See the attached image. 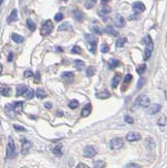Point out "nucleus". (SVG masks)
Returning a JSON list of instances; mask_svg holds the SVG:
<instances>
[{
    "instance_id": "nucleus-53",
    "label": "nucleus",
    "mask_w": 167,
    "mask_h": 168,
    "mask_svg": "<svg viewBox=\"0 0 167 168\" xmlns=\"http://www.w3.org/2000/svg\"><path fill=\"white\" fill-rule=\"evenodd\" d=\"M111 0H101V2L103 3V4H105V3H107V2H109Z\"/></svg>"
},
{
    "instance_id": "nucleus-20",
    "label": "nucleus",
    "mask_w": 167,
    "mask_h": 168,
    "mask_svg": "<svg viewBox=\"0 0 167 168\" xmlns=\"http://www.w3.org/2000/svg\"><path fill=\"white\" fill-rule=\"evenodd\" d=\"M72 15H73V18H74L77 21H79V22H81V21L84 20V15H83V12H79V10H77V9L73 10Z\"/></svg>"
},
{
    "instance_id": "nucleus-13",
    "label": "nucleus",
    "mask_w": 167,
    "mask_h": 168,
    "mask_svg": "<svg viewBox=\"0 0 167 168\" xmlns=\"http://www.w3.org/2000/svg\"><path fill=\"white\" fill-rule=\"evenodd\" d=\"M91 111H92V105H91L90 103H88V104L85 105V106L83 107V109H81V117L86 118V117H88L89 115L91 114Z\"/></svg>"
},
{
    "instance_id": "nucleus-4",
    "label": "nucleus",
    "mask_w": 167,
    "mask_h": 168,
    "mask_svg": "<svg viewBox=\"0 0 167 168\" xmlns=\"http://www.w3.org/2000/svg\"><path fill=\"white\" fill-rule=\"evenodd\" d=\"M15 151H16V146H15L14 139H13V137H9L8 143H7V146H6V158L7 159H10V158L14 157Z\"/></svg>"
},
{
    "instance_id": "nucleus-26",
    "label": "nucleus",
    "mask_w": 167,
    "mask_h": 168,
    "mask_svg": "<svg viewBox=\"0 0 167 168\" xmlns=\"http://www.w3.org/2000/svg\"><path fill=\"white\" fill-rule=\"evenodd\" d=\"M9 94H10V88L2 85V86H1V95L7 97V96H9Z\"/></svg>"
},
{
    "instance_id": "nucleus-42",
    "label": "nucleus",
    "mask_w": 167,
    "mask_h": 168,
    "mask_svg": "<svg viewBox=\"0 0 167 168\" xmlns=\"http://www.w3.org/2000/svg\"><path fill=\"white\" fill-rule=\"evenodd\" d=\"M62 19H63V15H62L61 12L56 14V16H55V21H56V22H60Z\"/></svg>"
},
{
    "instance_id": "nucleus-22",
    "label": "nucleus",
    "mask_w": 167,
    "mask_h": 168,
    "mask_svg": "<svg viewBox=\"0 0 167 168\" xmlns=\"http://www.w3.org/2000/svg\"><path fill=\"white\" fill-rule=\"evenodd\" d=\"M23 104H24V103H23L22 101H18V102L14 103V108H15V110H16L17 114H21V112H22Z\"/></svg>"
},
{
    "instance_id": "nucleus-6",
    "label": "nucleus",
    "mask_w": 167,
    "mask_h": 168,
    "mask_svg": "<svg viewBox=\"0 0 167 168\" xmlns=\"http://www.w3.org/2000/svg\"><path fill=\"white\" fill-rule=\"evenodd\" d=\"M136 103L142 107H148L150 105V98L145 95H140L136 100Z\"/></svg>"
},
{
    "instance_id": "nucleus-41",
    "label": "nucleus",
    "mask_w": 167,
    "mask_h": 168,
    "mask_svg": "<svg viewBox=\"0 0 167 168\" xmlns=\"http://www.w3.org/2000/svg\"><path fill=\"white\" fill-rule=\"evenodd\" d=\"M81 52V48L77 47V46H74L72 49H71V53H73V54H79Z\"/></svg>"
},
{
    "instance_id": "nucleus-57",
    "label": "nucleus",
    "mask_w": 167,
    "mask_h": 168,
    "mask_svg": "<svg viewBox=\"0 0 167 168\" xmlns=\"http://www.w3.org/2000/svg\"><path fill=\"white\" fill-rule=\"evenodd\" d=\"M63 1H67V0H63Z\"/></svg>"
},
{
    "instance_id": "nucleus-31",
    "label": "nucleus",
    "mask_w": 167,
    "mask_h": 168,
    "mask_svg": "<svg viewBox=\"0 0 167 168\" xmlns=\"http://www.w3.org/2000/svg\"><path fill=\"white\" fill-rule=\"evenodd\" d=\"M74 64L77 70H81V69H84V67H85V63H84L83 61H81V60H75Z\"/></svg>"
},
{
    "instance_id": "nucleus-11",
    "label": "nucleus",
    "mask_w": 167,
    "mask_h": 168,
    "mask_svg": "<svg viewBox=\"0 0 167 168\" xmlns=\"http://www.w3.org/2000/svg\"><path fill=\"white\" fill-rule=\"evenodd\" d=\"M115 24L117 27L123 28L125 25H126V21H125V19L123 18L121 15H117V16H116V19H115Z\"/></svg>"
},
{
    "instance_id": "nucleus-34",
    "label": "nucleus",
    "mask_w": 167,
    "mask_h": 168,
    "mask_svg": "<svg viewBox=\"0 0 167 168\" xmlns=\"http://www.w3.org/2000/svg\"><path fill=\"white\" fill-rule=\"evenodd\" d=\"M92 30L96 33V34H102V29L99 25H93L92 26Z\"/></svg>"
},
{
    "instance_id": "nucleus-49",
    "label": "nucleus",
    "mask_w": 167,
    "mask_h": 168,
    "mask_svg": "<svg viewBox=\"0 0 167 168\" xmlns=\"http://www.w3.org/2000/svg\"><path fill=\"white\" fill-rule=\"evenodd\" d=\"M125 121H126L127 123H130V124H132V123H133V119L130 118V117H128V116L125 117Z\"/></svg>"
},
{
    "instance_id": "nucleus-17",
    "label": "nucleus",
    "mask_w": 167,
    "mask_h": 168,
    "mask_svg": "<svg viewBox=\"0 0 167 168\" xmlns=\"http://www.w3.org/2000/svg\"><path fill=\"white\" fill-rule=\"evenodd\" d=\"M160 109H161L160 104H154L149 108V114L150 115H155V114H157V112H159Z\"/></svg>"
},
{
    "instance_id": "nucleus-24",
    "label": "nucleus",
    "mask_w": 167,
    "mask_h": 168,
    "mask_svg": "<svg viewBox=\"0 0 167 168\" xmlns=\"http://www.w3.org/2000/svg\"><path fill=\"white\" fill-rule=\"evenodd\" d=\"M27 87L24 86V85H20V86L17 87V96H21V95H24V93L26 92L27 90Z\"/></svg>"
},
{
    "instance_id": "nucleus-14",
    "label": "nucleus",
    "mask_w": 167,
    "mask_h": 168,
    "mask_svg": "<svg viewBox=\"0 0 167 168\" xmlns=\"http://www.w3.org/2000/svg\"><path fill=\"white\" fill-rule=\"evenodd\" d=\"M30 148H31V143H30V141L24 139V140H23V143H22V154L26 155L28 152H29Z\"/></svg>"
},
{
    "instance_id": "nucleus-25",
    "label": "nucleus",
    "mask_w": 167,
    "mask_h": 168,
    "mask_svg": "<svg viewBox=\"0 0 167 168\" xmlns=\"http://www.w3.org/2000/svg\"><path fill=\"white\" fill-rule=\"evenodd\" d=\"M119 65H120V61L118 59H111L109 61V67L111 69H115Z\"/></svg>"
},
{
    "instance_id": "nucleus-16",
    "label": "nucleus",
    "mask_w": 167,
    "mask_h": 168,
    "mask_svg": "<svg viewBox=\"0 0 167 168\" xmlns=\"http://www.w3.org/2000/svg\"><path fill=\"white\" fill-rule=\"evenodd\" d=\"M131 81H132V75H131V74H126L125 80H124V85H123V87H122L123 91H126V89L128 88V86H129V84L131 83Z\"/></svg>"
},
{
    "instance_id": "nucleus-30",
    "label": "nucleus",
    "mask_w": 167,
    "mask_h": 168,
    "mask_svg": "<svg viewBox=\"0 0 167 168\" xmlns=\"http://www.w3.org/2000/svg\"><path fill=\"white\" fill-rule=\"evenodd\" d=\"M95 71H96V68H95L94 66H89L88 69H87V72H86L87 76H89V77L93 76V75L95 74Z\"/></svg>"
},
{
    "instance_id": "nucleus-43",
    "label": "nucleus",
    "mask_w": 167,
    "mask_h": 168,
    "mask_svg": "<svg viewBox=\"0 0 167 168\" xmlns=\"http://www.w3.org/2000/svg\"><path fill=\"white\" fill-rule=\"evenodd\" d=\"M101 52L102 53H109V46L107 44H102V47H101Z\"/></svg>"
},
{
    "instance_id": "nucleus-38",
    "label": "nucleus",
    "mask_w": 167,
    "mask_h": 168,
    "mask_svg": "<svg viewBox=\"0 0 167 168\" xmlns=\"http://www.w3.org/2000/svg\"><path fill=\"white\" fill-rule=\"evenodd\" d=\"M105 167V163L101 160H98L94 163V168H104Z\"/></svg>"
},
{
    "instance_id": "nucleus-54",
    "label": "nucleus",
    "mask_w": 167,
    "mask_h": 168,
    "mask_svg": "<svg viewBox=\"0 0 167 168\" xmlns=\"http://www.w3.org/2000/svg\"><path fill=\"white\" fill-rule=\"evenodd\" d=\"M57 115H58V117H61V116H62V115H63V114H62V111L58 110V114H57Z\"/></svg>"
},
{
    "instance_id": "nucleus-44",
    "label": "nucleus",
    "mask_w": 167,
    "mask_h": 168,
    "mask_svg": "<svg viewBox=\"0 0 167 168\" xmlns=\"http://www.w3.org/2000/svg\"><path fill=\"white\" fill-rule=\"evenodd\" d=\"M40 82V74L39 72H36L34 75V83H39Z\"/></svg>"
},
{
    "instance_id": "nucleus-32",
    "label": "nucleus",
    "mask_w": 167,
    "mask_h": 168,
    "mask_svg": "<svg viewBox=\"0 0 167 168\" xmlns=\"http://www.w3.org/2000/svg\"><path fill=\"white\" fill-rule=\"evenodd\" d=\"M145 69H147V65H145V64H141V65H139L137 68H136V71H137L138 74L141 75L142 73L145 71Z\"/></svg>"
},
{
    "instance_id": "nucleus-51",
    "label": "nucleus",
    "mask_w": 167,
    "mask_h": 168,
    "mask_svg": "<svg viewBox=\"0 0 167 168\" xmlns=\"http://www.w3.org/2000/svg\"><path fill=\"white\" fill-rule=\"evenodd\" d=\"M45 108H52V103H51V102L45 103Z\"/></svg>"
},
{
    "instance_id": "nucleus-28",
    "label": "nucleus",
    "mask_w": 167,
    "mask_h": 168,
    "mask_svg": "<svg viewBox=\"0 0 167 168\" xmlns=\"http://www.w3.org/2000/svg\"><path fill=\"white\" fill-rule=\"evenodd\" d=\"M36 96L37 98H39V99H43V98L47 97V92L43 90V89H37V92H36Z\"/></svg>"
},
{
    "instance_id": "nucleus-36",
    "label": "nucleus",
    "mask_w": 167,
    "mask_h": 168,
    "mask_svg": "<svg viewBox=\"0 0 167 168\" xmlns=\"http://www.w3.org/2000/svg\"><path fill=\"white\" fill-rule=\"evenodd\" d=\"M27 27L29 30H31V31H34L35 30V28H36V26H35V24L33 23V21H31L29 19V20H27Z\"/></svg>"
},
{
    "instance_id": "nucleus-45",
    "label": "nucleus",
    "mask_w": 167,
    "mask_h": 168,
    "mask_svg": "<svg viewBox=\"0 0 167 168\" xmlns=\"http://www.w3.org/2000/svg\"><path fill=\"white\" fill-rule=\"evenodd\" d=\"M126 168H140V166L138 164H135V163H130L126 166Z\"/></svg>"
},
{
    "instance_id": "nucleus-56",
    "label": "nucleus",
    "mask_w": 167,
    "mask_h": 168,
    "mask_svg": "<svg viewBox=\"0 0 167 168\" xmlns=\"http://www.w3.org/2000/svg\"><path fill=\"white\" fill-rule=\"evenodd\" d=\"M21 168H27V167H21Z\"/></svg>"
},
{
    "instance_id": "nucleus-12",
    "label": "nucleus",
    "mask_w": 167,
    "mask_h": 168,
    "mask_svg": "<svg viewBox=\"0 0 167 168\" xmlns=\"http://www.w3.org/2000/svg\"><path fill=\"white\" fill-rule=\"evenodd\" d=\"M72 25L69 22H65L58 27V31H72Z\"/></svg>"
},
{
    "instance_id": "nucleus-18",
    "label": "nucleus",
    "mask_w": 167,
    "mask_h": 168,
    "mask_svg": "<svg viewBox=\"0 0 167 168\" xmlns=\"http://www.w3.org/2000/svg\"><path fill=\"white\" fill-rule=\"evenodd\" d=\"M111 96V93H109L107 90H104L102 92H99V93L96 94V97L99 98V99H106V98H109Z\"/></svg>"
},
{
    "instance_id": "nucleus-2",
    "label": "nucleus",
    "mask_w": 167,
    "mask_h": 168,
    "mask_svg": "<svg viewBox=\"0 0 167 168\" xmlns=\"http://www.w3.org/2000/svg\"><path fill=\"white\" fill-rule=\"evenodd\" d=\"M53 28H54V25H53V22L51 20H47L45 22H43L42 26H41L40 29V34L42 36H47L53 31Z\"/></svg>"
},
{
    "instance_id": "nucleus-39",
    "label": "nucleus",
    "mask_w": 167,
    "mask_h": 168,
    "mask_svg": "<svg viewBox=\"0 0 167 168\" xmlns=\"http://www.w3.org/2000/svg\"><path fill=\"white\" fill-rule=\"evenodd\" d=\"M61 148H62V145H61V144L56 145V146H55V149H54V154H55V155H57V156H61V155H62Z\"/></svg>"
},
{
    "instance_id": "nucleus-23",
    "label": "nucleus",
    "mask_w": 167,
    "mask_h": 168,
    "mask_svg": "<svg viewBox=\"0 0 167 168\" xmlns=\"http://www.w3.org/2000/svg\"><path fill=\"white\" fill-rule=\"evenodd\" d=\"M62 78L63 80H66V81H72L74 75H73L72 72H70V71H65V72L62 73Z\"/></svg>"
},
{
    "instance_id": "nucleus-1",
    "label": "nucleus",
    "mask_w": 167,
    "mask_h": 168,
    "mask_svg": "<svg viewBox=\"0 0 167 168\" xmlns=\"http://www.w3.org/2000/svg\"><path fill=\"white\" fill-rule=\"evenodd\" d=\"M145 60H149L152 56V53L154 51V42L152 40L151 36L147 35L145 37Z\"/></svg>"
},
{
    "instance_id": "nucleus-55",
    "label": "nucleus",
    "mask_w": 167,
    "mask_h": 168,
    "mask_svg": "<svg viewBox=\"0 0 167 168\" xmlns=\"http://www.w3.org/2000/svg\"><path fill=\"white\" fill-rule=\"evenodd\" d=\"M165 96H166V99H167V91L165 92Z\"/></svg>"
},
{
    "instance_id": "nucleus-7",
    "label": "nucleus",
    "mask_w": 167,
    "mask_h": 168,
    "mask_svg": "<svg viewBox=\"0 0 167 168\" xmlns=\"http://www.w3.org/2000/svg\"><path fill=\"white\" fill-rule=\"evenodd\" d=\"M132 8H133V10L136 14H141V12H143L145 10V5L142 2H140V1H137V2L133 3Z\"/></svg>"
},
{
    "instance_id": "nucleus-10",
    "label": "nucleus",
    "mask_w": 167,
    "mask_h": 168,
    "mask_svg": "<svg viewBox=\"0 0 167 168\" xmlns=\"http://www.w3.org/2000/svg\"><path fill=\"white\" fill-rule=\"evenodd\" d=\"M4 109H5V114H6L9 118H15V115H16L17 112L14 108V104H6Z\"/></svg>"
},
{
    "instance_id": "nucleus-37",
    "label": "nucleus",
    "mask_w": 167,
    "mask_h": 168,
    "mask_svg": "<svg viewBox=\"0 0 167 168\" xmlns=\"http://www.w3.org/2000/svg\"><path fill=\"white\" fill-rule=\"evenodd\" d=\"M69 107L71 109H75V108H77V107H79V101H77V100H71V101H70L69 102Z\"/></svg>"
},
{
    "instance_id": "nucleus-29",
    "label": "nucleus",
    "mask_w": 167,
    "mask_h": 168,
    "mask_svg": "<svg viewBox=\"0 0 167 168\" xmlns=\"http://www.w3.org/2000/svg\"><path fill=\"white\" fill-rule=\"evenodd\" d=\"M23 96H24L26 99H32V98H33V96H34V91L32 90V89H27Z\"/></svg>"
},
{
    "instance_id": "nucleus-3",
    "label": "nucleus",
    "mask_w": 167,
    "mask_h": 168,
    "mask_svg": "<svg viewBox=\"0 0 167 168\" xmlns=\"http://www.w3.org/2000/svg\"><path fill=\"white\" fill-rule=\"evenodd\" d=\"M86 39L88 41V46H89V50H90L91 53L94 54L96 52V44H97V38L96 36L92 34H87L86 35Z\"/></svg>"
},
{
    "instance_id": "nucleus-46",
    "label": "nucleus",
    "mask_w": 167,
    "mask_h": 168,
    "mask_svg": "<svg viewBox=\"0 0 167 168\" xmlns=\"http://www.w3.org/2000/svg\"><path fill=\"white\" fill-rule=\"evenodd\" d=\"M24 76H25V77H31V76H33V72H32L31 70H26L25 72H24Z\"/></svg>"
},
{
    "instance_id": "nucleus-52",
    "label": "nucleus",
    "mask_w": 167,
    "mask_h": 168,
    "mask_svg": "<svg viewBox=\"0 0 167 168\" xmlns=\"http://www.w3.org/2000/svg\"><path fill=\"white\" fill-rule=\"evenodd\" d=\"M13 57H14V54H13V53H10V54H9V56H8V59H7V60L10 62L11 60H13Z\"/></svg>"
},
{
    "instance_id": "nucleus-5",
    "label": "nucleus",
    "mask_w": 167,
    "mask_h": 168,
    "mask_svg": "<svg viewBox=\"0 0 167 168\" xmlns=\"http://www.w3.org/2000/svg\"><path fill=\"white\" fill-rule=\"evenodd\" d=\"M123 145H124V140L120 137L113 138L111 141V149H113V150H120Z\"/></svg>"
},
{
    "instance_id": "nucleus-27",
    "label": "nucleus",
    "mask_w": 167,
    "mask_h": 168,
    "mask_svg": "<svg viewBox=\"0 0 167 168\" xmlns=\"http://www.w3.org/2000/svg\"><path fill=\"white\" fill-rule=\"evenodd\" d=\"M104 31H105L106 33H109V34L113 35V36H118V35H119L118 31H116V30L113 29V26H107V27H106L105 29H104Z\"/></svg>"
},
{
    "instance_id": "nucleus-33",
    "label": "nucleus",
    "mask_w": 167,
    "mask_h": 168,
    "mask_svg": "<svg viewBox=\"0 0 167 168\" xmlns=\"http://www.w3.org/2000/svg\"><path fill=\"white\" fill-rule=\"evenodd\" d=\"M126 41H127L126 38H119L117 40V42H116V46H117L118 48H123L124 44L126 43Z\"/></svg>"
},
{
    "instance_id": "nucleus-19",
    "label": "nucleus",
    "mask_w": 167,
    "mask_h": 168,
    "mask_svg": "<svg viewBox=\"0 0 167 168\" xmlns=\"http://www.w3.org/2000/svg\"><path fill=\"white\" fill-rule=\"evenodd\" d=\"M121 82V74L120 73H117V74L113 76V82H111V87L113 88H117L118 85H119V83Z\"/></svg>"
},
{
    "instance_id": "nucleus-48",
    "label": "nucleus",
    "mask_w": 167,
    "mask_h": 168,
    "mask_svg": "<svg viewBox=\"0 0 167 168\" xmlns=\"http://www.w3.org/2000/svg\"><path fill=\"white\" fill-rule=\"evenodd\" d=\"M75 168H90L88 165H86V164H84V163H79V165L77 166Z\"/></svg>"
},
{
    "instance_id": "nucleus-35",
    "label": "nucleus",
    "mask_w": 167,
    "mask_h": 168,
    "mask_svg": "<svg viewBox=\"0 0 167 168\" xmlns=\"http://www.w3.org/2000/svg\"><path fill=\"white\" fill-rule=\"evenodd\" d=\"M95 4H96V1H95V0H88L86 2V4H85V7L90 9V8H93Z\"/></svg>"
},
{
    "instance_id": "nucleus-9",
    "label": "nucleus",
    "mask_w": 167,
    "mask_h": 168,
    "mask_svg": "<svg viewBox=\"0 0 167 168\" xmlns=\"http://www.w3.org/2000/svg\"><path fill=\"white\" fill-rule=\"evenodd\" d=\"M140 134L137 133V132H129L126 135V139L130 142H133V141H137L140 139Z\"/></svg>"
},
{
    "instance_id": "nucleus-50",
    "label": "nucleus",
    "mask_w": 167,
    "mask_h": 168,
    "mask_svg": "<svg viewBox=\"0 0 167 168\" xmlns=\"http://www.w3.org/2000/svg\"><path fill=\"white\" fill-rule=\"evenodd\" d=\"M143 83H145V80H143V78H140L139 82H138V85H137L138 88H140V87L142 86V84H143Z\"/></svg>"
},
{
    "instance_id": "nucleus-21",
    "label": "nucleus",
    "mask_w": 167,
    "mask_h": 168,
    "mask_svg": "<svg viewBox=\"0 0 167 168\" xmlns=\"http://www.w3.org/2000/svg\"><path fill=\"white\" fill-rule=\"evenodd\" d=\"M11 39L16 43H22L24 41V37L20 34H17V33H14V34L11 35Z\"/></svg>"
},
{
    "instance_id": "nucleus-15",
    "label": "nucleus",
    "mask_w": 167,
    "mask_h": 168,
    "mask_svg": "<svg viewBox=\"0 0 167 168\" xmlns=\"http://www.w3.org/2000/svg\"><path fill=\"white\" fill-rule=\"evenodd\" d=\"M17 20H18V10L17 9H13L9 17L7 18V22L8 23H13V22H15Z\"/></svg>"
},
{
    "instance_id": "nucleus-8",
    "label": "nucleus",
    "mask_w": 167,
    "mask_h": 168,
    "mask_svg": "<svg viewBox=\"0 0 167 168\" xmlns=\"http://www.w3.org/2000/svg\"><path fill=\"white\" fill-rule=\"evenodd\" d=\"M96 155V150L93 148L92 145H88L84 149V156L87 158H93Z\"/></svg>"
},
{
    "instance_id": "nucleus-47",
    "label": "nucleus",
    "mask_w": 167,
    "mask_h": 168,
    "mask_svg": "<svg viewBox=\"0 0 167 168\" xmlns=\"http://www.w3.org/2000/svg\"><path fill=\"white\" fill-rule=\"evenodd\" d=\"M15 128H16L18 131H26V129L24 127H22V126H19V125H15L14 126Z\"/></svg>"
},
{
    "instance_id": "nucleus-40",
    "label": "nucleus",
    "mask_w": 167,
    "mask_h": 168,
    "mask_svg": "<svg viewBox=\"0 0 167 168\" xmlns=\"http://www.w3.org/2000/svg\"><path fill=\"white\" fill-rule=\"evenodd\" d=\"M166 116H162L160 119L158 120V125L159 126H165V124H166Z\"/></svg>"
}]
</instances>
